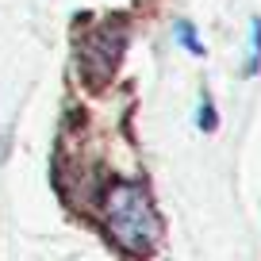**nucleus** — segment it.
Masks as SVG:
<instances>
[{
  "label": "nucleus",
  "instance_id": "f257e3e1",
  "mask_svg": "<svg viewBox=\"0 0 261 261\" xmlns=\"http://www.w3.org/2000/svg\"><path fill=\"white\" fill-rule=\"evenodd\" d=\"M104 223H108V234L135 257L150 253L162 238V219L154 212V200L146 196V188L130 185V180H119V185L108 188Z\"/></svg>",
  "mask_w": 261,
  "mask_h": 261
},
{
  "label": "nucleus",
  "instance_id": "f03ea898",
  "mask_svg": "<svg viewBox=\"0 0 261 261\" xmlns=\"http://www.w3.org/2000/svg\"><path fill=\"white\" fill-rule=\"evenodd\" d=\"M119 50H123V31L119 27H108V31H96V35H85L81 42V65L85 73L92 77V81H104V77H112L115 62H119Z\"/></svg>",
  "mask_w": 261,
  "mask_h": 261
},
{
  "label": "nucleus",
  "instance_id": "7ed1b4c3",
  "mask_svg": "<svg viewBox=\"0 0 261 261\" xmlns=\"http://www.w3.org/2000/svg\"><path fill=\"white\" fill-rule=\"evenodd\" d=\"M257 65H261V16L250 19V58H246V73H257Z\"/></svg>",
  "mask_w": 261,
  "mask_h": 261
},
{
  "label": "nucleus",
  "instance_id": "20e7f679",
  "mask_svg": "<svg viewBox=\"0 0 261 261\" xmlns=\"http://www.w3.org/2000/svg\"><path fill=\"white\" fill-rule=\"evenodd\" d=\"M196 119H200V130H215V123H219V115H215V104L212 96L204 92V100H200V112H196Z\"/></svg>",
  "mask_w": 261,
  "mask_h": 261
},
{
  "label": "nucleus",
  "instance_id": "39448f33",
  "mask_svg": "<svg viewBox=\"0 0 261 261\" xmlns=\"http://www.w3.org/2000/svg\"><path fill=\"white\" fill-rule=\"evenodd\" d=\"M177 39H180V46H185L188 54H204V46L196 42V31H192V23H185V19H180V23H177Z\"/></svg>",
  "mask_w": 261,
  "mask_h": 261
}]
</instances>
